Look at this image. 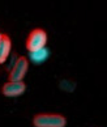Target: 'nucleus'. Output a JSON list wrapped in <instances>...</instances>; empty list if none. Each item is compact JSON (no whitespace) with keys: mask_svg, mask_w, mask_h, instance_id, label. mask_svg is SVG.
<instances>
[{"mask_svg":"<svg viewBox=\"0 0 107 127\" xmlns=\"http://www.w3.org/2000/svg\"><path fill=\"white\" fill-rule=\"evenodd\" d=\"M33 123L35 127H64L67 121L60 114H38L34 117Z\"/></svg>","mask_w":107,"mask_h":127,"instance_id":"f257e3e1","label":"nucleus"},{"mask_svg":"<svg viewBox=\"0 0 107 127\" xmlns=\"http://www.w3.org/2000/svg\"><path fill=\"white\" fill-rule=\"evenodd\" d=\"M46 43H47V34H46V32L42 29H34V30H31V33L27 37L26 49L30 53H33V51L46 47Z\"/></svg>","mask_w":107,"mask_h":127,"instance_id":"f03ea898","label":"nucleus"},{"mask_svg":"<svg viewBox=\"0 0 107 127\" xmlns=\"http://www.w3.org/2000/svg\"><path fill=\"white\" fill-rule=\"evenodd\" d=\"M27 67H29V63L25 56L17 58L9 72V81H22V79L27 72Z\"/></svg>","mask_w":107,"mask_h":127,"instance_id":"7ed1b4c3","label":"nucleus"},{"mask_svg":"<svg viewBox=\"0 0 107 127\" xmlns=\"http://www.w3.org/2000/svg\"><path fill=\"white\" fill-rule=\"evenodd\" d=\"M25 84L22 81H8L3 87V93L8 97H16L25 92Z\"/></svg>","mask_w":107,"mask_h":127,"instance_id":"20e7f679","label":"nucleus"},{"mask_svg":"<svg viewBox=\"0 0 107 127\" xmlns=\"http://www.w3.org/2000/svg\"><path fill=\"white\" fill-rule=\"evenodd\" d=\"M11 49H12L11 38H9L7 34H3L1 38H0V64L4 63L8 59Z\"/></svg>","mask_w":107,"mask_h":127,"instance_id":"39448f33","label":"nucleus"},{"mask_svg":"<svg viewBox=\"0 0 107 127\" xmlns=\"http://www.w3.org/2000/svg\"><path fill=\"white\" fill-rule=\"evenodd\" d=\"M47 58H48V50L46 47L30 53V59H31V62H34V63H42Z\"/></svg>","mask_w":107,"mask_h":127,"instance_id":"423d86ee","label":"nucleus"},{"mask_svg":"<svg viewBox=\"0 0 107 127\" xmlns=\"http://www.w3.org/2000/svg\"><path fill=\"white\" fill-rule=\"evenodd\" d=\"M1 35H3V34H1V33H0V38H1Z\"/></svg>","mask_w":107,"mask_h":127,"instance_id":"0eeeda50","label":"nucleus"}]
</instances>
